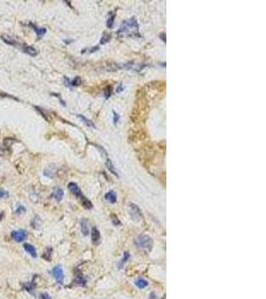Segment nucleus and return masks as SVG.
<instances>
[{
    "label": "nucleus",
    "instance_id": "7ed1b4c3",
    "mask_svg": "<svg viewBox=\"0 0 266 299\" xmlns=\"http://www.w3.org/2000/svg\"><path fill=\"white\" fill-rule=\"evenodd\" d=\"M52 273H53L54 278L56 279L58 283L63 284V282H64V271H63V268L61 265L55 266L52 270Z\"/></svg>",
    "mask_w": 266,
    "mask_h": 299
},
{
    "label": "nucleus",
    "instance_id": "aec40b11",
    "mask_svg": "<svg viewBox=\"0 0 266 299\" xmlns=\"http://www.w3.org/2000/svg\"><path fill=\"white\" fill-rule=\"evenodd\" d=\"M110 39H111V35L110 34H107V33H104V35L102 37V39H101V42H100V44H105V43H107V42L110 41Z\"/></svg>",
    "mask_w": 266,
    "mask_h": 299
},
{
    "label": "nucleus",
    "instance_id": "cd10ccee",
    "mask_svg": "<svg viewBox=\"0 0 266 299\" xmlns=\"http://www.w3.org/2000/svg\"><path fill=\"white\" fill-rule=\"evenodd\" d=\"M23 212H25V208H24V206L19 205V208L16 209V213L20 214V213H23Z\"/></svg>",
    "mask_w": 266,
    "mask_h": 299
},
{
    "label": "nucleus",
    "instance_id": "9d476101",
    "mask_svg": "<svg viewBox=\"0 0 266 299\" xmlns=\"http://www.w3.org/2000/svg\"><path fill=\"white\" fill-rule=\"evenodd\" d=\"M1 39L5 42V43L7 44H9V45H12V46H18L19 43L17 41H16L15 39H13V38H11L10 36H7V35H1Z\"/></svg>",
    "mask_w": 266,
    "mask_h": 299
},
{
    "label": "nucleus",
    "instance_id": "dca6fc26",
    "mask_svg": "<svg viewBox=\"0 0 266 299\" xmlns=\"http://www.w3.org/2000/svg\"><path fill=\"white\" fill-rule=\"evenodd\" d=\"M80 199H81L82 204H83V206H84V208H89V209H90V208H93V204H92V203H91V201L89 200L88 199H86V197L84 196H82L81 197H80Z\"/></svg>",
    "mask_w": 266,
    "mask_h": 299
},
{
    "label": "nucleus",
    "instance_id": "412c9836",
    "mask_svg": "<svg viewBox=\"0 0 266 299\" xmlns=\"http://www.w3.org/2000/svg\"><path fill=\"white\" fill-rule=\"evenodd\" d=\"M115 16H116V14H112L109 17V19L107 20V26L109 28H113V23H114V19H115Z\"/></svg>",
    "mask_w": 266,
    "mask_h": 299
},
{
    "label": "nucleus",
    "instance_id": "393cba45",
    "mask_svg": "<svg viewBox=\"0 0 266 299\" xmlns=\"http://www.w3.org/2000/svg\"><path fill=\"white\" fill-rule=\"evenodd\" d=\"M114 114V118H113V121H114V125H117L118 124V122H119V119H120V116L118 115V114L116 112H113Z\"/></svg>",
    "mask_w": 266,
    "mask_h": 299
},
{
    "label": "nucleus",
    "instance_id": "ddd939ff",
    "mask_svg": "<svg viewBox=\"0 0 266 299\" xmlns=\"http://www.w3.org/2000/svg\"><path fill=\"white\" fill-rule=\"evenodd\" d=\"M91 236H92V239H93V241H94L95 243H97L99 241V239H100V231L98 230V228H97L96 226H94L92 228V232H91Z\"/></svg>",
    "mask_w": 266,
    "mask_h": 299
},
{
    "label": "nucleus",
    "instance_id": "f257e3e1",
    "mask_svg": "<svg viewBox=\"0 0 266 299\" xmlns=\"http://www.w3.org/2000/svg\"><path fill=\"white\" fill-rule=\"evenodd\" d=\"M118 35L120 36H136L140 37V33H139V24L138 21L135 17H132L130 19L125 20L123 23L121 24L120 29L118 30Z\"/></svg>",
    "mask_w": 266,
    "mask_h": 299
},
{
    "label": "nucleus",
    "instance_id": "20e7f679",
    "mask_svg": "<svg viewBox=\"0 0 266 299\" xmlns=\"http://www.w3.org/2000/svg\"><path fill=\"white\" fill-rule=\"evenodd\" d=\"M11 237L14 239L16 242H22L24 241L27 237V232L26 230L23 229H19L16 231H12L11 233Z\"/></svg>",
    "mask_w": 266,
    "mask_h": 299
},
{
    "label": "nucleus",
    "instance_id": "423d86ee",
    "mask_svg": "<svg viewBox=\"0 0 266 299\" xmlns=\"http://www.w3.org/2000/svg\"><path fill=\"white\" fill-rule=\"evenodd\" d=\"M68 188L70 189V192H73L76 196L79 197V199L83 196V193L81 192V191H80V188L78 187V184H76V183H70L68 184Z\"/></svg>",
    "mask_w": 266,
    "mask_h": 299
},
{
    "label": "nucleus",
    "instance_id": "9b49d317",
    "mask_svg": "<svg viewBox=\"0 0 266 299\" xmlns=\"http://www.w3.org/2000/svg\"><path fill=\"white\" fill-rule=\"evenodd\" d=\"M105 197H106V200L108 201H110L111 204H116L117 203V193L115 192H109L106 193V196H105Z\"/></svg>",
    "mask_w": 266,
    "mask_h": 299
},
{
    "label": "nucleus",
    "instance_id": "a211bd4d",
    "mask_svg": "<svg viewBox=\"0 0 266 299\" xmlns=\"http://www.w3.org/2000/svg\"><path fill=\"white\" fill-rule=\"evenodd\" d=\"M34 30H35V32H36L37 36L39 37V38H41L42 36H44V35L46 34V32H47V30H46V28H44V27L39 28V27L34 26Z\"/></svg>",
    "mask_w": 266,
    "mask_h": 299
},
{
    "label": "nucleus",
    "instance_id": "f3484780",
    "mask_svg": "<svg viewBox=\"0 0 266 299\" xmlns=\"http://www.w3.org/2000/svg\"><path fill=\"white\" fill-rule=\"evenodd\" d=\"M78 118H79L80 120H82V121L84 122V123H85V124L88 126V127H92V128H94V129L96 128V126L94 125V123H93L92 121L88 120L86 117H84V116H82V115H78Z\"/></svg>",
    "mask_w": 266,
    "mask_h": 299
},
{
    "label": "nucleus",
    "instance_id": "2eb2a0df",
    "mask_svg": "<svg viewBox=\"0 0 266 299\" xmlns=\"http://www.w3.org/2000/svg\"><path fill=\"white\" fill-rule=\"evenodd\" d=\"M106 166H107V168H109V171L111 172L112 174L116 175V176H118V172H117V171H116L115 167H114V165H113V163H112L111 160L107 159V161H106Z\"/></svg>",
    "mask_w": 266,
    "mask_h": 299
},
{
    "label": "nucleus",
    "instance_id": "f8f14e48",
    "mask_svg": "<svg viewBox=\"0 0 266 299\" xmlns=\"http://www.w3.org/2000/svg\"><path fill=\"white\" fill-rule=\"evenodd\" d=\"M81 230H82V233L84 235H87L89 234V231H90V229H89V226H88V221L86 218H83V220H81Z\"/></svg>",
    "mask_w": 266,
    "mask_h": 299
},
{
    "label": "nucleus",
    "instance_id": "2f4dec72",
    "mask_svg": "<svg viewBox=\"0 0 266 299\" xmlns=\"http://www.w3.org/2000/svg\"><path fill=\"white\" fill-rule=\"evenodd\" d=\"M122 89H123V87H122V85H120L119 87H118V89H117V92H118V93H120V92L122 91Z\"/></svg>",
    "mask_w": 266,
    "mask_h": 299
},
{
    "label": "nucleus",
    "instance_id": "c85d7f7f",
    "mask_svg": "<svg viewBox=\"0 0 266 299\" xmlns=\"http://www.w3.org/2000/svg\"><path fill=\"white\" fill-rule=\"evenodd\" d=\"M40 298L41 299H51V296H50L48 293H42L40 295Z\"/></svg>",
    "mask_w": 266,
    "mask_h": 299
},
{
    "label": "nucleus",
    "instance_id": "c756f323",
    "mask_svg": "<svg viewBox=\"0 0 266 299\" xmlns=\"http://www.w3.org/2000/svg\"><path fill=\"white\" fill-rule=\"evenodd\" d=\"M112 217L114 218V220H113V222H115V221H116V224H120V221H118V220H117V216H112Z\"/></svg>",
    "mask_w": 266,
    "mask_h": 299
},
{
    "label": "nucleus",
    "instance_id": "39448f33",
    "mask_svg": "<svg viewBox=\"0 0 266 299\" xmlns=\"http://www.w3.org/2000/svg\"><path fill=\"white\" fill-rule=\"evenodd\" d=\"M130 213L131 216H132L135 220H142V212L141 209L139 208V206L136 205L135 204H130Z\"/></svg>",
    "mask_w": 266,
    "mask_h": 299
},
{
    "label": "nucleus",
    "instance_id": "7c9ffc66",
    "mask_svg": "<svg viewBox=\"0 0 266 299\" xmlns=\"http://www.w3.org/2000/svg\"><path fill=\"white\" fill-rule=\"evenodd\" d=\"M164 36H166V33H163V34H160V38H162V39H163V42L166 43L167 40H166V37H164Z\"/></svg>",
    "mask_w": 266,
    "mask_h": 299
},
{
    "label": "nucleus",
    "instance_id": "b1692460",
    "mask_svg": "<svg viewBox=\"0 0 266 299\" xmlns=\"http://www.w3.org/2000/svg\"><path fill=\"white\" fill-rule=\"evenodd\" d=\"M80 83H81V79H80L79 77H76L73 81H72V86H78L80 85Z\"/></svg>",
    "mask_w": 266,
    "mask_h": 299
},
{
    "label": "nucleus",
    "instance_id": "0eeeda50",
    "mask_svg": "<svg viewBox=\"0 0 266 299\" xmlns=\"http://www.w3.org/2000/svg\"><path fill=\"white\" fill-rule=\"evenodd\" d=\"M23 247H24V249L26 250L29 254H30L32 257H34L36 258L37 257V252H36V248L32 245V244L30 243H24L23 244Z\"/></svg>",
    "mask_w": 266,
    "mask_h": 299
},
{
    "label": "nucleus",
    "instance_id": "a878e982",
    "mask_svg": "<svg viewBox=\"0 0 266 299\" xmlns=\"http://www.w3.org/2000/svg\"><path fill=\"white\" fill-rule=\"evenodd\" d=\"M8 196V192L5 191V189H3L2 188H0V197H6Z\"/></svg>",
    "mask_w": 266,
    "mask_h": 299
},
{
    "label": "nucleus",
    "instance_id": "bb28decb",
    "mask_svg": "<svg viewBox=\"0 0 266 299\" xmlns=\"http://www.w3.org/2000/svg\"><path fill=\"white\" fill-rule=\"evenodd\" d=\"M110 96H111V87H108L107 89L105 90V97L108 99Z\"/></svg>",
    "mask_w": 266,
    "mask_h": 299
},
{
    "label": "nucleus",
    "instance_id": "4468645a",
    "mask_svg": "<svg viewBox=\"0 0 266 299\" xmlns=\"http://www.w3.org/2000/svg\"><path fill=\"white\" fill-rule=\"evenodd\" d=\"M135 284H136V286L138 288L143 289V288L147 287V284H149V282H147V280H145V279H143V278H139V279H137L136 281H135Z\"/></svg>",
    "mask_w": 266,
    "mask_h": 299
},
{
    "label": "nucleus",
    "instance_id": "1a4fd4ad",
    "mask_svg": "<svg viewBox=\"0 0 266 299\" xmlns=\"http://www.w3.org/2000/svg\"><path fill=\"white\" fill-rule=\"evenodd\" d=\"M22 50L25 53L28 54V55H30V56H36L37 55V50L34 47H32V46L24 45L22 47Z\"/></svg>",
    "mask_w": 266,
    "mask_h": 299
},
{
    "label": "nucleus",
    "instance_id": "4be33fe9",
    "mask_svg": "<svg viewBox=\"0 0 266 299\" xmlns=\"http://www.w3.org/2000/svg\"><path fill=\"white\" fill-rule=\"evenodd\" d=\"M129 258H130V254H129V252H125V257L122 258V260H121L120 263H119L120 268L122 267V264L124 265V263H125L126 261H128V259H129Z\"/></svg>",
    "mask_w": 266,
    "mask_h": 299
},
{
    "label": "nucleus",
    "instance_id": "6e6552de",
    "mask_svg": "<svg viewBox=\"0 0 266 299\" xmlns=\"http://www.w3.org/2000/svg\"><path fill=\"white\" fill-rule=\"evenodd\" d=\"M53 196L57 201H61L63 196H64V192H63V189L60 188H55L54 192H53Z\"/></svg>",
    "mask_w": 266,
    "mask_h": 299
},
{
    "label": "nucleus",
    "instance_id": "6ab92c4d",
    "mask_svg": "<svg viewBox=\"0 0 266 299\" xmlns=\"http://www.w3.org/2000/svg\"><path fill=\"white\" fill-rule=\"evenodd\" d=\"M51 254H52V248H47L45 251V253L43 254V257L46 259V260H50L51 259Z\"/></svg>",
    "mask_w": 266,
    "mask_h": 299
},
{
    "label": "nucleus",
    "instance_id": "5701e85b",
    "mask_svg": "<svg viewBox=\"0 0 266 299\" xmlns=\"http://www.w3.org/2000/svg\"><path fill=\"white\" fill-rule=\"evenodd\" d=\"M76 282L79 284H85V282H86V279L84 278L83 276L81 275H77V278H76Z\"/></svg>",
    "mask_w": 266,
    "mask_h": 299
},
{
    "label": "nucleus",
    "instance_id": "f03ea898",
    "mask_svg": "<svg viewBox=\"0 0 266 299\" xmlns=\"http://www.w3.org/2000/svg\"><path fill=\"white\" fill-rule=\"evenodd\" d=\"M135 243L138 247L142 248L145 250H151V245H153V241L151 238L147 234H141L135 239Z\"/></svg>",
    "mask_w": 266,
    "mask_h": 299
}]
</instances>
